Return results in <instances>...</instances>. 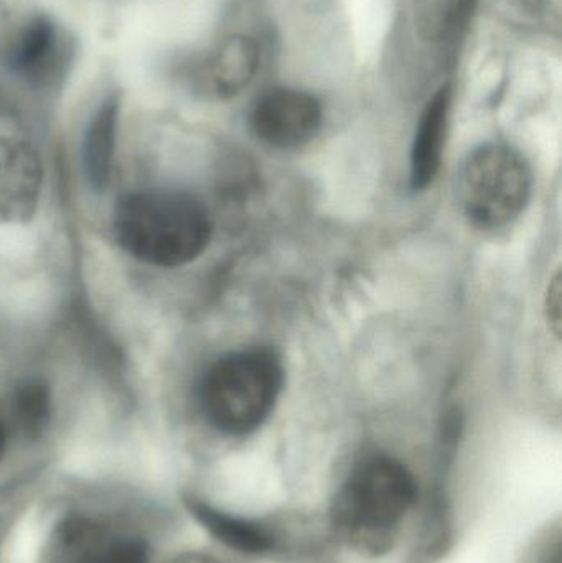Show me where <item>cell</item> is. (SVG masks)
I'll list each match as a JSON object with an SVG mask.
<instances>
[{
  "label": "cell",
  "mask_w": 562,
  "mask_h": 563,
  "mask_svg": "<svg viewBox=\"0 0 562 563\" xmlns=\"http://www.w3.org/2000/svg\"><path fill=\"white\" fill-rule=\"evenodd\" d=\"M418 501V482L405 463L389 455L366 456L340 485L330 526L350 551L382 558L398 544Z\"/></svg>",
  "instance_id": "cell-1"
},
{
  "label": "cell",
  "mask_w": 562,
  "mask_h": 563,
  "mask_svg": "<svg viewBox=\"0 0 562 563\" xmlns=\"http://www.w3.org/2000/svg\"><path fill=\"white\" fill-rule=\"evenodd\" d=\"M115 240L125 253L157 267H181L207 250L213 234L205 205L184 191L145 190L119 201Z\"/></svg>",
  "instance_id": "cell-2"
},
{
  "label": "cell",
  "mask_w": 562,
  "mask_h": 563,
  "mask_svg": "<svg viewBox=\"0 0 562 563\" xmlns=\"http://www.w3.org/2000/svg\"><path fill=\"white\" fill-rule=\"evenodd\" d=\"M283 389V366L269 350H247L218 360L205 374L198 402L217 432L244 437L260 429Z\"/></svg>",
  "instance_id": "cell-3"
},
{
  "label": "cell",
  "mask_w": 562,
  "mask_h": 563,
  "mask_svg": "<svg viewBox=\"0 0 562 563\" xmlns=\"http://www.w3.org/2000/svg\"><path fill=\"white\" fill-rule=\"evenodd\" d=\"M533 178L515 148L487 144L477 148L459 175L458 197L465 218L481 230L510 227L527 208Z\"/></svg>",
  "instance_id": "cell-4"
},
{
  "label": "cell",
  "mask_w": 562,
  "mask_h": 563,
  "mask_svg": "<svg viewBox=\"0 0 562 563\" xmlns=\"http://www.w3.org/2000/svg\"><path fill=\"white\" fill-rule=\"evenodd\" d=\"M322 125V106L316 96L293 88L267 89L250 112V128L274 148H297L312 141Z\"/></svg>",
  "instance_id": "cell-5"
},
{
  "label": "cell",
  "mask_w": 562,
  "mask_h": 563,
  "mask_svg": "<svg viewBox=\"0 0 562 563\" xmlns=\"http://www.w3.org/2000/svg\"><path fill=\"white\" fill-rule=\"evenodd\" d=\"M3 62L32 85L55 81L68 65V46L52 16L33 13L20 22L5 43Z\"/></svg>",
  "instance_id": "cell-6"
},
{
  "label": "cell",
  "mask_w": 562,
  "mask_h": 563,
  "mask_svg": "<svg viewBox=\"0 0 562 563\" xmlns=\"http://www.w3.org/2000/svg\"><path fill=\"white\" fill-rule=\"evenodd\" d=\"M261 49L253 36H224L191 69V85L205 98L231 99L253 82Z\"/></svg>",
  "instance_id": "cell-7"
},
{
  "label": "cell",
  "mask_w": 562,
  "mask_h": 563,
  "mask_svg": "<svg viewBox=\"0 0 562 563\" xmlns=\"http://www.w3.org/2000/svg\"><path fill=\"white\" fill-rule=\"evenodd\" d=\"M53 563H148L147 548L88 518H69L53 541Z\"/></svg>",
  "instance_id": "cell-8"
},
{
  "label": "cell",
  "mask_w": 562,
  "mask_h": 563,
  "mask_svg": "<svg viewBox=\"0 0 562 563\" xmlns=\"http://www.w3.org/2000/svg\"><path fill=\"white\" fill-rule=\"evenodd\" d=\"M42 161L32 145L0 135V224L32 220L42 191Z\"/></svg>",
  "instance_id": "cell-9"
},
{
  "label": "cell",
  "mask_w": 562,
  "mask_h": 563,
  "mask_svg": "<svg viewBox=\"0 0 562 563\" xmlns=\"http://www.w3.org/2000/svg\"><path fill=\"white\" fill-rule=\"evenodd\" d=\"M187 508L201 528L207 529L218 542L238 554L269 558L277 554L283 544L276 526L263 519L224 511L197 496H188Z\"/></svg>",
  "instance_id": "cell-10"
},
{
  "label": "cell",
  "mask_w": 562,
  "mask_h": 563,
  "mask_svg": "<svg viewBox=\"0 0 562 563\" xmlns=\"http://www.w3.org/2000/svg\"><path fill=\"white\" fill-rule=\"evenodd\" d=\"M451 86H442L422 112L411 152V188L422 191L434 181L441 168L451 114Z\"/></svg>",
  "instance_id": "cell-11"
},
{
  "label": "cell",
  "mask_w": 562,
  "mask_h": 563,
  "mask_svg": "<svg viewBox=\"0 0 562 563\" xmlns=\"http://www.w3.org/2000/svg\"><path fill=\"white\" fill-rule=\"evenodd\" d=\"M119 115H121V99L114 92L106 96L86 129L82 162H85L89 184L96 191L104 190L111 177L115 144H118Z\"/></svg>",
  "instance_id": "cell-12"
},
{
  "label": "cell",
  "mask_w": 562,
  "mask_h": 563,
  "mask_svg": "<svg viewBox=\"0 0 562 563\" xmlns=\"http://www.w3.org/2000/svg\"><path fill=\"white\" fill-rule=\"evenodd\" d=\"M10 412L16 429L26 437H38L52 416V394L40 379H26L15 387Z\"/></svg>",
  "instance_id": "cell-13"
},
{
  "label": "cell",
  "mask_w": 562,
  "mask_h": 563,
  "mask_svg": "<svg viewBox=\"0 0 562 563\" xmlns=\"http://www.w3.org/2000/svg\"><path fill=\"white\" fill-rule=\"evenodd\" d=\"M462 0H416V25L429 42L444 40L454 30Z\"/></svg>",
  "instance_id": "cell-14"
},
{
  "label": "cell",
  "mask_w": 562,
  "mask_h": 563,
  "mask_svg": "<svg viewBox=\"0 0 562 563\" xmlns=\"http://www.w3.org/2000/svg\"><path fill=\"white\" fill-rule=\"evenodd\" d=\"M562 534L560 522L538 532L520 563H561Z\"/></svg>",
  "instance_id": "cell-15"
},
{
  "label": "cell",
  "mask_w": 562,
  "mask_h": 563,
  "mask_svg": "<svg viewBox=\"0 0 562 563\" xmlns=\"http://www.w3.org/2000/svg\"><path fill=\"white\" fill-rule=\"evenodd\" d=\"M548 320L553 324L554 333L560 334L561 327V277L551 282L547 297Z\"/></svg>",
  "instance_id": "cell-16"
},
{
  "label": "cell",
  "mask_w": 562,
  "mask_h": 563,
  "mask_svg": "<svg viewBox=\"0 0 562 563\" xmlns=\"http://www.w3.org/2000/svg\"><path fill=\"white\" fill-rule=\"evenodd\" d=\"M172 563H221L218 559L211 558L208 554H201V552H188V554L180 555L175 559Z\"/></svg>",
  "instance_id": "cell-17"
},
{
  "label": "cell",
  "mask_w": 562,
  "mask_h": 563,
  "mask_svg": "<svg viewBox=\"0 0 562 563\" xmlns=\"http://www.w3.org/2000/svg\"><path fill=\"white\" fill-rule=\"evenodd\" d=\"M5 442H7V430H5V427H3V423L0 422V460H2L3 450H5Z\"/></svg>",
  "instance_id": "cell-18"
}]
</instances>
